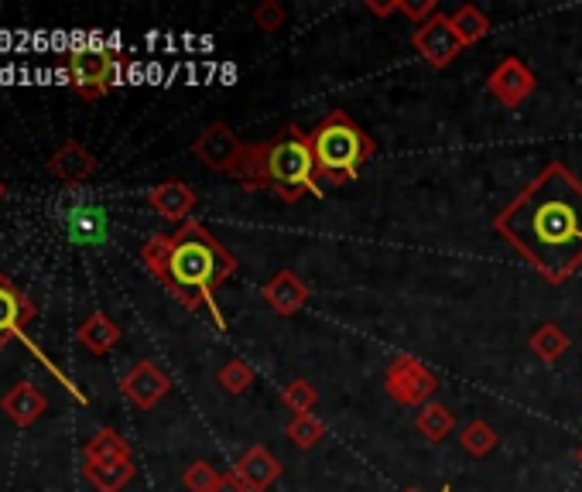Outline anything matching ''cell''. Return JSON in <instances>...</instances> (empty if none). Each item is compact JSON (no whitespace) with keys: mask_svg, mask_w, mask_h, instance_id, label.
<instances>
[{"mask_svg":"<svg viewBox=\"0 0 582 492\" xmlns=\"http://www.w3.org/2000/svg\"><path fill=\"white\" fill-rule=\"evenodd\" d=\"M494 233L548 285H565L582 267V182L548 161L494 220Z\"/></svg>","mask_w":582,"mask_h":492,"instance_id":"cell-1","label":"cell"},{"mask_svg":"<svg viewBox=\"0 0 582 492\" xmlns=\"http://www.w3.org/2000/svg\"><path fill=\"white\" fill-rule=\"evenodd\" d=\"M141 264L182 308H205L216 329H226L216 291L236 274V257L202 223L189 220L176 233L151 236L141 246Z\"/></svg>","mask_w":582,"mask_h":492,"instance_id":"cell-2","label":"cell"},{"mask_svg":"<svg viewBox=\"0 0 582 492\" xmlns=\"http://www.w3.org/2000/svg\"><path fill=\"white\" fill-rule=\"evenodd\" d=\"M308 145L316 154V182L332 189L357 182L360 168L377 154L373 137L347 110H329L308 130Z\"/></svg>","mask_w":582,"mask_h":492,"instance_id":"cell-3","label":"cell"},{"mask_svg":"<svg viewBox=\"0 0 582 492\" xmlns=\"http://www.w3.org/2000/svg\"><path fill=\"white\" fill-rule=\"evenodd\" d=\"M264 174L267 192L292 205L305 195L322 199V185L316 182V154L308 145V133L298 124H288L278 137L264 140Z\"/></svg>","mask_w":582,"mask_h":492,"instance_id":"cell-4","label":"cell"},{"mask_svg":"<svg viewBox=\"0 0 582 492\" xmlns=\"http://www.w3.org/2000/svg\"><path fill=\"white\" fill-rule=\"evenodd\" d=\"M62 73L68 79V86L76 89L80 99L93 103V99H103L114 86H117V76H120V58L117 52L110 49H73L65 58H62Z\"/></svg>","mask_w":582,"mask_h":492,"instance_id":"cell-5","label":"cell"},{"mask_svg":"<svg viewBox=\"0 0 582 492\" xmlns=\"http://www.w3.org/2000/svg\"><path fill=\"white\" fill-rule=\"evenodd\" d=\"M384 391L398 407H425L438 391V376L415 356H394L384 373Z\"/></svg>","mask_w":582,"mask_h":492,"instance_id":"cell-6","label":"cell"},{"mask_svg":"<svg viewBox=\"0 0 582 492\" xmlns=\"http://www.w3.org/2000/svg\"><path fill=\"white\" fill-rule=\"evenodd\" d=\"M411 45H415V52H419L432 68H449V65L459 58V52L466 49L463 39L456 34V28H453V18L442 14V11L432 14L425 24L415 28V34H411Z\"/></svg>","mask_w":582,"mask_h":492,"instance_id":"cell-7","label":"cell"},{"mask_svg":"<svg viewBox=\"0 0 582 492\" xmlns=\"http://www.w3.org/2000/svg\"><path fill=\"white\" fill-rule=\"evenodd\" d=\"M487 89H490V96L500 103V107L518 110V107H525V99L535 96L538 76H535V68H531L525 58L504 55V58L494 65V73H490V79H487Z\"/></svg>","mask_w":582,"mask_h":492,"instance_id":"cell-8","label":"cell"},{"mask_svg":"<svg viewBox=\"0 0 582 492\" xmlns=\"http://www.w3.org/2000/svg\"><path fill=\"white\" fill-rule=\"evenodd\" d=\"M244 140H240L223 120H216V124H210L205 127L195 140H192V154L210 168L213 174H226L230 179V171H233V164L240 161V154H244Z\"/></svg>","mask_w":582,"mask_h":492,"instance_id":"cell-9","label":"cell"},{"mask_svg":"<svg viewBox=\"0 0 582 492\" xmlns=\"http://www.w3.org/2000/svg\"><path fill=\"white\" fill-rule=\"evenodd\" d=\"M120 394L137 410H151V407H158L171 394V376L158 363H151V360H137L124 373V379H120Z\"/></svg>","mask_w":582,"mask_h":492,"instance_id":"cell-10","label":"cell"},{"mask_svg":"<svg viewBox=\"0 0 582 492\" xmlns=\"http://www.w3.org/2000/svg\"><path fill=\"white\" fill-rule=\"evenodd\" d=\"M34 301L14 285L8 274H0V349H8L11 339H24V329L34 322Z\"/></svg>","mask_w":582,"mask_h":492,"instance_id":"cell-11","label":"cell"},{"mask_svg":"<svg viewBox=\"0 0 582 492\" xmlns=\"http://www.w3.org/2000/svg\"><path fill=\"white\" fill-rule=\"evenodd\" d=\"M261 298H264V304L274 314H278V319H292V314H298L308 304L313 291H308V285H305V280L295 270H278L261 288Z\"/></svg>","mask_w":582,"mask_h":492,"instance_id":"cell-12","label":"cell"},{"mask_svg":"<svg viewBox=\"0 0 582 492\" xmlns=\"http://www.w3.org/2000/svg\"><path fill=\"white\" fill-rule=\"evenodd\" d=\"M49 171L55 174L62 185L76 189V185H86L93 174L99 171V161H96V154L86 145H80V140H65V145L49 158Z\"/></svg>","mask_w":582,"mask_h":492,"instance_id":"cell-13","label":"cell"},{"mask_svg":"<svg viewBox=\"0 0 582 492\" xmlns=\"http://www.w3.org/2000/svg\"><path fill=\"white\" fill-rule=\"evenodd\" d=\"M230 472L244 482L247 492H264L282 479V462L274 459L264 445H254V448H247L244 454H240Z\"/></svg>","mask_w":582,"mask_h":492,"instance_id":"cell-14","label":"cell"},{"mask_svg":"<svg viewBox=\"0 0 582 492\" xmlns=\"http://www.w3.org/2000/svg\"><path fill=\"white\" fill-rule=\"evenodd\" d=\"M148 205L155 208V213L168 223H189L192 216V208L199 205V195L192 185L186 182H161L148 192Z\"/></svg>","mask_w":582,"mask_h":492,"instance_id":"cell-15","label":"cell"},{"mask_svg":"<svg viewBox=\"0 0 582 492\" xmlns=\"http://www.w3.org/2000/svg\"><path fill=\"white\" fill-rule=\"evenodd\" d=\"M45 407H49V400H45V394L39 391L34 383H14L11 391L0 397V410L8 414V420L14 428H31L34 420H39L42 414H45Z\"/></svg>","mask_w":582,"mask_h":492,"instance_id":"cell-16","label":"cell"},{"mask_svg":"<svg viewBox=\"0 0 582 492\" xmlns=\"http://www.w3.org/2000/svg\"><path fill=\"white\" fill-rule=\"evenodd\" d=\"M120 325L110 319L107 311H93L89 319L76 329V342L83 345V349H89L93 356H107L110 349L120 342Z\"/></svg>","mask_w":582,"mask_h":492,"instance_id":"cell-17","label":"cell"},{"mask_svg":"<svg viewBox=\"0 0 582 492\" xmlns=\"http://www.w3.org/2000/svg\"><path fill=\"white\" fill-rule=\"evenodd\" d=\"M65 233L73 243H83V246H99L107 239V213H103L99 205H80L68 213L65 220Z\"/></svg>","mask_w":582,"mask_h":492,"instance_id":"cell-18","label":"cell"},{"mask_svg":"<svg viewBox=\"0 0 582 492\" xmlns=\"http://www.w3.org/2000/svg\"><path fill=\"white\" fill-rule=\"evenodd\" d=\"M83 475L96 492H124L127 482L137 475L134 459H110V462H83Z\"/></svg>","mask_w":582,"mask_h":492,"instance_id":"cell-19","label":"cell"},{"mask_svg":"<svg viewBox=\"0 0 582 492\" xmlns=\"http://www.w3.org/2000/svg\"><path fill=\"white\" fill-rule=\"evenodd\" d=\"M230 179L244 192H267V174H264V140L261 145H247L240 161L233 164Z\"/></svg>","mask_w":582,"mask_h":492,"instance_id":"cell-20","label":"cell"},{"mask_svg":"<svg viewBox=\"0 0 582 492\" xmlns=\"http://www.w3.org/2000/svg\"><path fill=\"white\" fill-rule=\"evenodd\" d=\"M569 345H572L569 332L562 325H555V322H544V325H538L528 335V349L541 363H559L569 353Z\"/></svg>","mask_w":582,"mask_h":492,"instance_id":"cell-21","label":"cell"},{"mask_svg":"<svg viewBox=\"0 0 582 492\" xmlns=\"http://www.w3.org/2000/svg\"><path fill=\"white\" fill-rule=\"evenodd\" d=\"M110 459H134L130 441L117 428H99L83 448V462H110Z\"/></svg>","mask_w":582,"mask_h":492,"instance_id":"cell-22","label":"cell"},{"mask_svg":"<svg viewBox=\"0 0 582 492\" xmlns=\"http://www.w3.org/2000/svg\"><path fill=\"white\" fill-rule=\"evenodd\" d=\"M415 428L422 431L425 441L438 445V441H445V438H449V435L456 431V410H449L445 404L432 400V404H425V407L419 410Z\"/></svg>","mask_w":582,"mask_h":492,"instance_id":"cell-23","label":"cell"},{"mask_svg":"<svg viewBox=\"0 0 582 492\" xmlns=\"http://www.w3.org/2000/svg\"><path fill=\"white\" fill-rule=\"evenodd\" d=\"M326 435H329L326 420L316 417V414H298V417H292L288 425H285V438H288L295 448H301V451H313Z\"/></svg>","mask_w":582,"mask_h":492,"instance_id":"cell-24","label":"cell"},{"mask_svg":"<svg viewBox=\"0 0 582 492\" xmlns=\"http://www.w3.org/2000/svg\"><path fill=\"white\" fill-rule=\"evenodd\" d=\"M449 18H453V28H456V34L463 39V45H476V42H484L487 34H490V18L479 11L476 4H463Z\"/></svg>","mask_w":582,"mask_h":492,"instance_id":"cell-25","label":"cell"},{"mask_svg":"<svg viewBox=\"0 0 582 492\" xmlns=\"http://www.w3.org/2000/svg\"><path fill=\"white\" fill-rule=\"evenodd\" d=\"M497 431L487 425V420H469V425L459 428V448L469 454V459H487V454L497 448Z\"/></svg>","mask_w":582,"mask_h":492,"instance_id":"cell-26","label":"cell"},{"mask_svg":"<svg viewBox=\"0 0 582 492\" xmlns=\"http://www.w3.org/2000/svg\"><path fill=\"white\" fill-rule=\"evenodd\" d=\"M216 383L223 386L226 394H247L251 386L257 383V373H254V366L247 363V360H240V356H233V360H226L223 366H220V373H216Z\"/></svg>","mask_w":582,"mask_h":492,"instance_id":"cell-27","label":"cell"},{"mask_svg":"<svg viewBox=\"0 0 582 492\" xmlns=\"http://www.w3.org/2000/svg\"><path fill=\"white\" fill-rule=\"evenodd\" d=\"M282 404H285V410H292V417H298V414H313L316 410V404H319V391L308 379H292V383H285V391H282Z\"/></svg>","mask_w":582,"mask_h":492,"instance_id":"cell-28","label":"cell"},{"mask_svg":"<svg viewBox=\"0 0 582 492\" xmlns=\"http://www.w3.org/2000/svg\"><path fill=\"white\" fill-rule=\"evenodd\" d=\"M220 475L223 472H216L210 462H192V466H186V472H182V485H186V492H213L216 489V482H220Z\"/></svg>","mask_w":582,"mask_h":492,"instance_id":"cell-29","label":"cell"},{"mask_svg":"<svg viewBox=\"0 0 582 492\" xmlns=\"http://www.w3.org/2000/svg\"><path fill=\"white\" fill-rule=\"evenodd\" d=\"M285 8L278 4V0H264V4H257L254 11H251V21L261 28V31H278L282 24H285Z\"/></svg>","mask_w":582,"mask_h":492,"instance_id":"cell-30","label":"cell"},{"mask_svg":"<svg viewBox=\"0 0 582 492\" xmlns=\"http://www.w3.org/2000/svg\"><path fill=\"white\" fill-rule=\"evenodd\" d=\"M394 14L411 18V21H415V28H419V24H425L432 14H438V4H435V0H422V4H411V0H394Z\"/></svg>","mask_w":582,"mask_h":492,"instance_id":"cell-31","label":"cell"},{"mask_svg":"<svg viewBox=\"0 0 582 492\" xmlns=\"http://www.w3.org/2000/svg\"><path fill=\"white\" fill-rule=\"evenodd\" d=\"M213 492H247V489H244V482H240V479H236L233 472H223Z\"/></svg>","mask_w":582,"mask_h":492,"instance_id":"cell-32","label":"cell"},{"mask_svg":"<svg viewBox=\"0 0 582 492\" xmlns=\"http://www.w3.org/2000/svg\"><path fill=\"white\" fill-rule=\"evenodd\" d=\"M4 199H8V182L0 179V202H4Z\"/></svg>","mask_w":582,"mask_h":492,"instance_id":"cell-33","label":"cell"},{"mask_svg":"<svg viewBox=\"0 0 582 492\" xmlns=\"http://www.w3.org/2000/svg\"><path fill=\"white\" fill-rule=\"evenodd\" d=\"M575 462H579V469H582V445H579V451H575Z\"/></svg>","mask_w":582,"mask_h":492,"instance_id":"cell-34","label":"cell"},{"mask_svg":"<svg viewBox=\"0 0 582 492\" xmlns=\"http://www.w3.org/2000/svg\"><path fill=\"white\" fill-rule=\"evenodd\" d=\"M401 492H419V489H401Z\"/></svg>","mask_w":582,"mask_h":492,"instance_id":"cell-35","label":"cell"}]
</instances>
